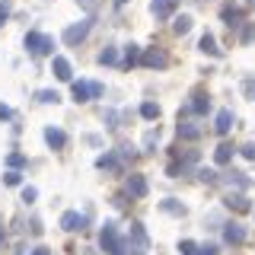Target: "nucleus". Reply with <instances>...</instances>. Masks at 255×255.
<instances>
[{"label": "nucleus", "instance_id": "nucleus-28", "mask_svg": "<svg viewBox=\"0 0 255 255\" xmlns=\"http://www.w3.org/2000/svg\"><path fill=\"white\" fill-rule=\"evenodd\" d=\"M115 61H118L115 48H106V51H99V64H115Z\"/></svg>", "mask_w": 255, "mask_h": 255}, {"label": "nucleus", "instance_id": "nucleus-33", "mask_svg": "<svg viewBox=\"0 0 255 255\" xmlns=\"http://www.w3.org/2000/svg\"><path fill=\"white\" fill-rule=\"evenodd\" d=\"M35 195H38V191L32 188V185H26V188H22V201H29V204H32V201H35Z\"/></svg>", "mask_w": 255, "mask_h": 255}, {"label": "nucleus", "instance_id": "nucleus-17", "mask_svg": "<svg viewBox=\"0 0 255 255\" xmlns=\"http://www.w3.org/2000/svg\"><path fill=\"white\" fill-rule=\"evenodd\" d=\"M96 166H99V169H125L122 159H118V153H106V156H99V159H96Z\"/></svg>", "mask_w": 255, "mask_h": 255}, {"label": "nucleus", "instance_id": "nucleus-34", "mask_svg": "<svg viewBox=\"0 0 255 255\" xmlns=\"http://www.w3.org/2000/svg\"><path fill=\"white\" fill-rule=\"evenodd\" d=\"M195 255H217V246H198Z\"/></svg>", "mask_w": 255, "mask_h": 255}, {"label": "nucleus", "instance_id": "nucleus-14", "mask_svg": "<svg viewBox=\"0 0 255 255\" xmlns=\"http://www.w3.org/2000/svg\"><path fill=\"white\" fill-rule=\"evenodd\" d=\"M214 128H217V134H227L230 128H233V112H230V109H220V112H217V122H214Z\"/></svg>", "mask_w": 255, "mask_h": 255}, {"label": "nucleus", "instance_id": "nucleus-44", "mask_svg": "<svg viewBox=\"0 0 255 255\" xmlns=\"http://www.w3.org/2000/svg\"><path fill=\"white\" fill-rule=\"evenodd\" d=\"M249 6H255V0H249Z\"/></svg>", "mask_w": 255, "mask_h": 255}, {"label": "nucleus", "instance_id": "nucleus-38", "mask_svg": "<svg viewBox=\"0 0 255 255\" xmlns=\"http://www.w3.org/2000/svg\"><path fill=\"white\" fill-rule=\"evenodd\" d=\"M246 93H249L252 99H255V80H246Z\"/></svg>", "mask_w": 255, "mask_h": 255}, {"label": "nucleus", "instance_id": "nucleus-16", "mask_svg": "<svg viewBox=\"0 0 255 255\" xmlns=\"http://www.w3.org/2000/svg\"><path fill=\"white\" fill-rule=\"evenodd\" d=\"M179 137L182 140H198L201 137V128L191 125V122H179Z\"/></svg>", "mask_w": 255, "mask_h": 255}, {"label": "nucleus", "instance_id": "nucleus-21", "mask_svg": "<svg viewBox=\"0 0 255 255\" xmlns=\"http://www.w3.org/2000/svg\"><path fill=\"white\" fill-rule=\"evenodd\" d=\"M239 42H243V45H252L255 42V22H246V26H243V32H239Z\"/></svg>", "mask_w": 255, "mask_h": 255}, {"label": "nucleus", "instance_id": "nucleus-7", "mask_svg": "<svg viewBox=\"0 0 255 255\" xmlns=\"http://www.w3.org/2000/svg\"><path fill=\"white\" fill-rule=\"evenodd\" d=\"M223 239H227L230 246H239V243H246V227L243 223H227V227H223Z\"/></svg>", "mask_w": 255, "mask_h": 255}, {"label": "nucleus", "instance_id": "nucleus-8", "mask_svg": "<svg viewBox=\"0 0 255 255\" xmlns=\"http://www.w3.org/2000/svg\"><path fill=\"white\" fill-rule=\"evenodd\" d=\"M223 204H227L230 211H236V214H249V211H252L249 198H246V195H239V191H236V195L230 191V195H227V201H223Z\"/></svg>", "mask_w": 255, "mask_h": 255}, {"label": "nucleus", "instance_id": "nucleus-12", "mask_svg": "<svg viewBox=\"0 0 255 255\" xmlns=\"http://www.w3.org/2000/svg\"><path fill=\"white\" fill-rule=\"evenodd\" d=\"M51 74L58 77V80H70V77H74L70 61H67V58H54V61H51Z\"/></svg>", "mask_w": 255, "mask_h": 255}, {"label": "nucleus", "instance_id": "nucleus-39", "mask_svg": "<svg viewBox=\"0 0 255 255\" xmlns=\"http://www.w3.org/2000/svg\"><path fill=\"white\" fill-rule=\"evenodd\" d=\"M32 255H51V252H48L45 246H35V249H32Z\"/></svg>", "mask_w": 255, "mask_h": 255}, {"label": "nucleus", "instance_id": "nucleus-31", "mask_svg": "<svg viewBox=\"0 0 255 255\" xmlns=\"http://www.w3.org/2000/svg\"><path fill=\"white\" fill-rule=\"evenodd\" d=\"M22 163H26V156H22V153H10V156H6V166H13V169H16V166H22Z\"/></svg>", "mask_w": 255, "mask_h": 255}, {"label": "nucleus", "instance_id": "nucleus-20", "mask_svg": "<svg viewBox=\"0 0 255 255\" xmlns=\"http://www.w3.org/2000/svg\"><path fill=\"white\" fill-rule=\"evenodd\" d=\"M172 32L175 35H185V32H191V16H175V22H172Z\"/></svg>", "mask_w": 255, "mask_h": 255}, {"label": "nucleus", "instance_id": "nucleus-36", "mask_svg": "<svg viewBox=\"0 0 255 255\" xmlns=\"http://www.w3.org/2000/svg\"><path fill=\"white\" fill-rule=\"evenodd\" d=\"M6 118H13V109L10 106H0V122H6Z\"/></svg>", "mask_w": 255, "mask_h": 255}, {"label": "nucleus", "instance_id": "nucleus-19", "mask_svg": "<svg viewBox=\"0 0 255 255\" xmlns=\"http://www.w3.org/2000/svg\"><path fill=\"white\" fill-rule=\"evenodd\" d=\"M198 48H201L204 54H211V58H220V48H217V42H214L211 32H207V35H201V45H198Z\"/></svg>", "mask_w": 255, "mask_h": 255}, {"label": "nucleus", "instance_id": "nucleus-1", "mask_svg": "<svg viewBox=\"0 0 255 255\" xmlns=\"http://www.w3.org/2000/svg\"><path fill=\"white\" fill-rule=\"evenodd\" d=\"M99 246H102L109 255H125V243H122V236H118V227H115V223H106V227H102Z\"/></svg>", "mask_w": 255, "mask_h": 255}, {"label": "nucleus", "instance_id": "nucleus-23", "mask_svg": "<svg viewBox=\"0 0 255 255\" xmlns=\"http://www.w3.org/2000/svg\"><path fill=\"white\" fill-rule=\"evenodd\" d=\"M140 61V48L137 45H128V51H125V64L131 67V64H137Z\"/></svg>", "mask_w": 255, "mask_h": 255}, {"label": "nucleus", "instance_id": "nucleus-24", "mask_svg": "<svg viewBox=\"0 0 255 255\" xmlns=\"http://www.w3.org/2000/svg\"><path fill=\"white\" fill-rule=\"evenodd\" d=\"M131 236H134V243L143 246L147 243V233H143V223H131Z\"/></svg>", "mask_w": 255, "mask_h": 255}, {"label": "nucleus", "instance_id": "nucleus-35", "mask_svg": "<svg viewBox=\"0 0 255 255\" xmlns=\"http://www.w3.org/2000/svg\"><path fill=\"white\" fill-rule=\"evenodd\" d=\"M3 182H6V185H19V172H6Z\"/></svg>", "mask_w": 255, "mask_h": 255}, {"label": "nucleus", "instance_id": "nucleus-43", "mask_svg": "<svg viewBox=\"0 0 255 255\" xmlns=\"http://www.w3.org/2000/svg\"><path fill=\"white\" fill-rule=\"evenodd\" d=\"M0 239H3V227H0Z\"/></svg>", "mask_w": 255, "mask_h": 255}, {"label": "nucleus", "instance_id": "nucleus-9", "mask_svg": "<svg viewBox=\"0 0 255 255\" xmlns=\"http://www.w3.org/2000/svg\"><path fill=\"white\" fill-rule=\"evenodd\" d=\"M128 195H131V198H143V195H147V179H143V175H128Z\"/></svg>", "mask_w": 255, "mask_h": 255}, {"label": "nucleus", "instance_id": "nucleus-45", "mask_svg": "<svg viewBox=\"0 0 255 255\" xmlns=\"http://www.w3.org/2000/svg\"><path fill=\"white\" fill-rule=\"evenodd\" d=\"M134 255H140V252H134Z\"/></svg>", "mask_w": 255, "mask_h": 255}, {"label": "nucleus", "instance_id": "nucleus-26", "mask_svg": "<svg viewBox=\"0 0 255 255\" xmlns=\"http://www.w3.org/2000/svg\"><path fill=\"white\" fill-rule=\"evenodd\" d=\"M35 99H38V102H61V96L54 93V90H38Z\"/></svg>", "mask_w": 255, "mask_h": 255}, {"label": "nucleus", "instance_id": "nucleus-5", "mask_svg": "<svg viewBox=\"0 0 255 255\" xmlns=\"http://www.w3.org/2000/svg\"><path fill=\"white\" fill-rule=\"evenodd\" d=\"M220 16H223V22H227L230 29L243 26V6H236V3H223L220 6Z\"/></svg>", "mask_w": 255, "mask_h": 255}, {"label": "nucleus", "instance_id": "nucleus-40", "mask_svg": "<svg viewBox=\"0 0 255 255\" xmlns=\"http://www.w3.org/2000/svg\"><path fill=\"white\" fill-rule=\"evenodd\" d=\"M3 19H6V3L0 6V26H3Z\"/></svg>", "mask_w": 255, "mask_h": 255}, {"label": "nucleus", "instance_id": "nucleus-37", "mask_svg": "<svg viewBox=\"0 0 255 255\" xmlns=\"http://www.w3.org/2000/svg\"><path fill=\"white\" fill-rule=\"evenodd\" d=\"M80 6H83V10H96V6H99V0H80Z\"/></svg>", "mask_w": 255, "mask_h": 255}, {"label": "nucleus", "instance_id": "nucleus-22", "mask_svg": "<svg viewBox=\"0 0 255 255\" xmlns=\"http://www.w3.org/2000/svg\"><path fill=\"white\" fill-rule=\"evenodd\" d=\"M140 115L153 122V118H159V106H156V102H143V106H140Z\"/></svg>", "mask_w": 255, "mask_h": 255}, {"label": "nucleus", "instance_id": "nucleus-3", "mask_svg": "<svg viewBox=\"0 0 255 255\" xmlns=\"http://www.w3.org/2000/svg\"><path fill=\"white\" fill-rule=\"evenodd\" d=\"M70 93H74L77 102H90V99H99L102 96V83H83V80H80V83L70 86Z\"/></svg>", "mask_w": 255, "mask_h": 255}, {"label": "nucleus", "instance_id": "nucleus-2", "mask_svg": "<svg viewBox=\"0 0 255 255\" xmlns=\"http://www.w3.org/2000/svg\"><path fill=\"white\" fill-rule=\"evenodd\" d=\"M26 48L35 54V58H42V54H51L54 51V38L42 35V32H29V35H26Z\"/></svg>", "mask_w": 255, "mask_h": 255}, {"label": "nucleus", "instance_id": "nucleus-11", "mask_svg": "<svg viewBox=\"0 0 255 255\" xmlns=\"http://www.w3.org/2000/svg\"><path fill=\"white\" fill-rule=\"evenodd\" d=\"M172 10H175V0H153V3H150V13H153L156 19L172 16Z\"/></svg>", "mask_w": 255, "mask_h": 255}, {"label": "nucleus", "instance_id": "nucleus-18", "mask_svg": "<svg viewBox=\"0 0 255 255\" xmlns=\"http://www.w3.org/2000/svg\"><path fill=\"white\" fill-rule=\"evenodd\" d=\"M214 159H217V166H227L230 159H233V143H220V147L214 150Z\"/></svg>", "mask_w": 255, "mask_h": 255}, {"label": "nucleus", "instance_id": "nucleus-27", "mask_svg": "<svg viewBox=\"0 0 255 255\" xmlns=\"http://www.w3.org/2000/svg\"><path fill=\"white\" fill-rule=\"evenodd\" d=\"M156 137H159V128H156V131H147V137H143V147H147V150H143V153H153Z\"/></svg>", "mask_w": 255, "mask_h": 255}, {"label": "nucleus", "instance_id": "nucleus-4", "mask_svg": "<svg viewBox=\"0 0 255 255\" xmlns=\"http://www.w3.org/2000/svg\"><path fill=\"white\" fill-rule=\"evenodd\" d=\"M90 29H93V19H83V22H77V26H67V29H64V42H67V45L83 42V38L90 35Z\"/></svg>", "mask_w": 255, "mask_h": 255}, {"label": "nucleus", "instance_id": "nucleus-42", "mask_svg": "<svg viewBox=\"0 0 255 255\" xmlns=\"http://www.w3.org/2000/svg\"><path fill=\"white\" fill-rule=\"evenodd\" d=\"M115 3H128V0H115Z\"/></svg>", "mask_w": 255, "mask_h": 255}, {"label": "nucleus", "instance_id": "nucleus-6", "mask_svg": "<svg viewBox=\"0 0 255 255\" xmlns=\"http://www.w3.org/2000/svg\"><path fill=\"white\" fill-rule=\"evenodd\" d=\"M61 227L67 233H77V230H86V214H77V211H67L61 217Z\"/></svg>", "mask_w": 255, "mask_h": 255}, {"label": "nucleus", "instance_id": "nucleus-32", "mask_svg": "<svg viewBox=\"0 0 255 255\" xmlns=\"http://www.w3.org/2000/svg\"><path fill=\"white\" fill-rule=\"evenodd\" d=\"M246 159H255V140H249V143H243V150H239Z\"/></svg>", "mask_w": 255, "mask_h": 255}, {"label": "nucleus", "instance_id": "nucleus-41", "mask_svg": "<svg viewBox=\"0 0 255 255\" xmlns=\"http://www.w3.org/2000/svg\"><path fill=\"white\" fill-rule=\"evenodd\" d=\"M86 255H96V252H93V249H86Z\"/></svg>", "mask_w": 255, "mask_h": 255}, {"label": "nucleus", "instance_id": "nucleus-13", "mask_svg": "<svg viewBox=\"0 0 255 255\" xmlns=\"http://www.w3.org/2000/svg\"><path fill=\"white\" fill-rule=\"evenodd\" d=\"M211 109V99H207V93H195L191 96V106L185 112H195V115H204V112Z\"/></svg>", "mask_w": 255, "mask_h": 255}, {"label": "nucleus", "instance_id": "nucleus-29", "mask_svg": "<svg viewBox=\"0 0 255 255\" xmlns=\"http://www.w3.org/2000/svg\"><path fill=\"white\" fill-rule=\"evenodd\" d=\"M179 249H182V255H195L198 243H191V239H182V243H179Z\"/></svg>", "mask_w": 255, "mask_h": 255}, {"label": "nucleus", "instance_id": "nucleus-10", "mask_svg": "<svg viewBox=\"0 0 255 255\" xmlns=\"http://www.w3.org/2000/svg\"><path fill=\"white\" fill-rule=\"evenodd\" d=\"M140 61L147 64V67H166V64H169V58H166V51H159V48H150V51L143 54Z\"/></svg>", "mask_w": 255, "mask_h": 255}, {"label": "nucleus", "instance_id": "nucleus-15", "mask_svg": "<svg viewBox=\"0 0 255 255\" xmlns=\"http://www.w3.org/2000/svg\"><path fill=\"white\" fill-rule=\"evenodd\" d=\"M45 140H48V143H51V147H54V150H61V147H64V143H67V134H64V131H61V128H48V131H45Z\"/></svg>", "mask_w": 255, "mask_h": 255}, {"label": "nucleus", "instance_id": "nucleus-30", "mask_svg": "<svg viewBox=\"0 0 255 255\" xmlns=\"http://www.w3.org/2000/svg\"><path fill=\"white\" fill-rule=\"evenodd\" d=\"M198 175H201L207 185H214V182H217V172H214V169H198Z\"/></svg>", "mask_w": 255, "mask_h": 255}, {"label": "nucleus", "instance_id": "nucleus-25", "mask_svg": "<svg viewBox=\"0 0 255 255\" xmlns=\"http://www.w3.org/2000/svg\"><path fill=\"white\" fill-rule=\"evenodd\" d=\"M159 207H163V211H169V214H179V217L185 214V207H182L179 201H172V198H169V201H159Z\"/></svg>", "mask_w": 255, "mask_h": 255}]
</instances>
